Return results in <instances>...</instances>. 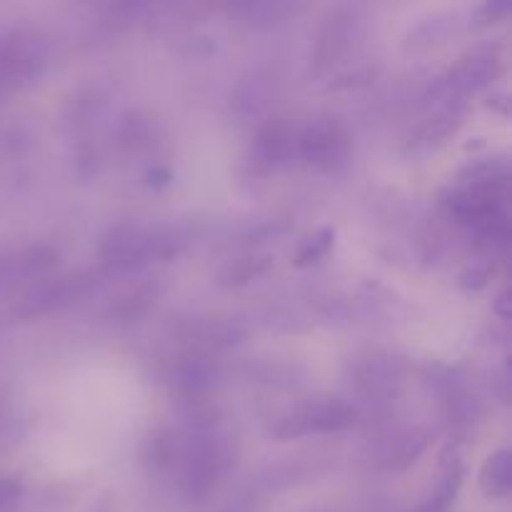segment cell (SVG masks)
I'll use <instances>...</instances> for the list:
<instances>
[{"instance_id": "obj_1", "label": "cell", "mask_w": 512, "mask_h": 512, "mask_svg": "<svg viewBox=\"0 0 512 512\" xmlns=\"http://www.w3.org/2000/svg\"><path fill=\"white\" fill-rule=\"evenodd\" d=\"M355 423V410L340 400H315L303 405L285 420V430L280 435H303V433H335Z\"/></svg>"}, {"instance_id": "obj_2", "label": "cell", "mask_w": 512, "mask_h": 512, "mask_svg": "<svg viewBox=\"0 0 512 512\" xmlns=\"http://www.w3.org/2000/svg\"><path fill=\"white\" fill-rule=\"evenodd\" d=\"M345 133L335 123H315L300 138V153L313 165H333L343 158Z\"/></svg>"}, {"instance_id": "obj_3", "label": "cell", "mask_w": 512, "mask_h": 512, "mask_svg": "<svg viewBox=\"0 0 512 512\" xmlns=\"http://www.w3.org/2000/svg\"><path fill=\"white\" fill-rule=\"evenodd\" d=\"M160 245H163V240L150 238V235L138 233V230H128V233L115 235V238L108 240L105 255L110 258V263L130 268V265L148 263L150 258H155Z\"/></svg>"}, {"instance_id": "obj_4", "label": "cell", "mask_w": 512, "mask_h": 512, "mask_svg": "<svg viewBox=\"0 0 512 512\" xmlns=\"http://www.w3.org/2000/svg\"><path fill=\"white\" fill-rule=\"evenodd\" d=\"M510 453L508 450H498L488 458L480 473V485H483L485 495L490 498H508L510 495Z\"/></svg>"}, {"instance_id": "obj_5", "label": "cell", "mask_w": 512, "mask_h": 512, "mask_svg": "<svg viewBox=\"0 0 512 512\" xmlns=\"http://www.w3.org/2000/svg\"><path fill=\"white\" fill-rule=\"evenodd\" d=\"M460 478H463V473H460L458 468L450 470V473L443 478V483L438 485L433 498H430L418 512H448L450 503H453L455 493H458L460 488Z\"/></svg>"}, {"instance_id": "obj_6", "label": "cell", "mask_w": 512, "mask_h": 512, "mask_svg": "<svg viewBox=\"0 0 512 512\" xmlns=\"http://www.w3.org/2000/svg\"><path fill=\"white\" fill-rule=\"evenodd\" d=\"M330 238H333V235H330L328 230H325V233H320V235H315V238H310L308 243L300 248V255H298L300 263H310V260L323 258V255L328 253V248H330Z\"/></svg>"}, {"instance_id": "obj_7", "label": "cell", "mask_w": 512, "mask_h": 512, "mask_svg": "<svg viewBox=\"0 0 512 512\" xmlns=\"http://www.w3.org/2000/svg\"><path fill=\"white\" fill-rule=\"evenodd\" d=\"M23 495V485L13 475H0V512L15 503Z\"/></svg>"}, {"instance_id": "obj_8", "label": "cell", "mask_w": 512, "mask_h": 512, "mask_svg": "<svg viewBox=\"0 0 512 512\" xmlns=\"http://www.w3.org/2000/svg\"><path fill=\"white\" fill-rule=\"evenodd\" d=\"M0 90H3V88H0Z\"/></svg>"}]
</instances>
